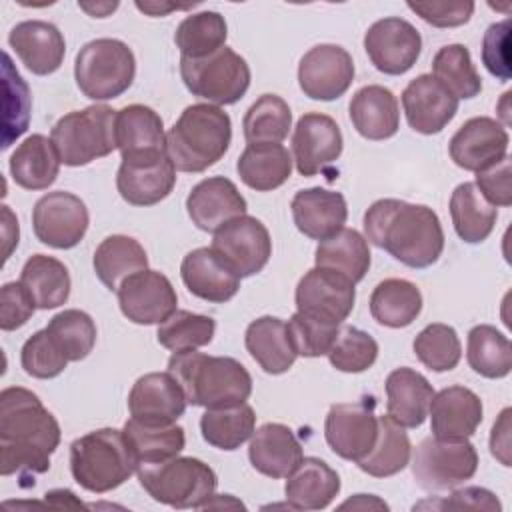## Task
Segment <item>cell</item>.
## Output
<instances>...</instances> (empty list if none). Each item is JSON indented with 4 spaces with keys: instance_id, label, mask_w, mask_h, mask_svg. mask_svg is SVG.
Returning <instances> with one entry per match:
<instances>
[{
    "instance_id": "cell-29",
    "label": "cell",
    "mask_w": 512,
    "mask_h": 512,
    "mask_svg": "<svg viewBox=\"0 0 512 512\" xmlns=\"http://www.w3.org/2000/svg\"><path fill=\"white\" fill-rule=\"evenodd\" d=\"M348 110L352 126L366 140H388L400 128L398 98L380 84H368L356 90Z\"/></svg>"
},
{
    "instance_id": "cell-5",
    "label": "cell",
    "mask_w": 512,
    "mask_h": 512,
    "mask_svg": "<svg viewBox=\"0 0 512 512\" xmlns=\"http://www.w3.org/2000/svg\"><path fill=\"white\" fill-rule=\"evenodd\" d=\"M140 466L124 430H92L70 444L72 478L88 492L104 494L122 486Z\"/></svg>"
},
{
    "instance_id": "cell-46",
    "label": "cell",
    "mask_w": 512,
    "mask_h": 512,
    "mask_svg": "<svg viewBox=\"0 0 512 512\" xmlns=\"http://www.w3.org/2000/svg\"><path fill=\"white\" fill-rule=\"evenodd\" d=\"M432 76L458 100H470L482 92V78L464 44L442 46L432 60Z\"/></svg>"
},
{
    "instance_id": "cell-59",
    "label": "cell",
    "mask_w": 512,
    "mask_h": 512,
    "mask_svg": "<svg viewBox=\"0 0 512 512\" xmlns=\"http://www.w3.org/2000/svg\"><path fill=\"white\" fill-rule=\"evenodd\" d=\"M490 452L500 464L510 466V408H504L492 426Z\"/></svg>"
},
{
    "instance_id": "cell-61",
    "label": "cell",
    "mask_w": 512,
    "mask_h": 512,
    "mask_svg": "<svg viewBox=\"0 0 512 512\" xmlns=\"http://www.w3.org/2000/svg\"><path fill=\"white\" fill-rule=\"evenodd\" d=\"M44 502L46 504H52V506H56V508H62V506H76V508H80V506H84L76 496H74V492H70V490H50V492H46L44 494Z\"/></svg>"
},
{
    "instance_id": "cell-57",
    "label": "cell",
    "mask_w": 512,
    "mask_h": 512,
    "mask_svg": "<svg viewBox=\"0 0 512 512\" xmlns=\"http://www.w3.org/2000/svg\"><path fill=\"white\" fill-rule=\"evenodd\" d=\"M408 8L436 28L462 26L474 14V2H408Z\"/></svg>"
},
{
    "instance_id": "cell-51",
    "label": "cell",
    "mask_w": 512,
    "mask_h": 512,
    "mask_svg": "<svg viewBox=\"0 0 512 512\" xmlns=\"http://www.w3.org/2000/svg\"><path fill=\"white\" fill-rule=\"evenodd\" d=\"M378 358V342L364 330L356 326H342L338 330L336 342L328 352L330 364L348 374H358L368 370Z\"/></svg>"
},
{
    "instance_id": "cell-8",
    "label": "cell",
    "mask_w": 512,
    "mask_h": 512,
    "mask_svg": "<svg viewBox=\"0 0 512 512\" xmlns=\"http://www.w3.org/2000/svg\"><path fill=\"white\" fill-rule=\"evenodd\" d=\"M136 58L130 46L116 38L86 42L74 60V78L80 92L96 102L122 96L134 82Z\"/></svg>"
},
{
    "instance_id": "cell-33",
    "label": "cell",
    "mask_w": 512,
    "mask_h": 512,
    "mask_svg": "<svg viewBox=\"0 0 512 512\" xmlns=\"http://www.w3.org/2000/svg\"><path fill=\"white\" fill-rule=\"evenodd\" d=\"M60 158L50 138L44 134L28 136L10 156V174L24 190L50 188L60 172Z\"/></svg>"
},
{
    "instance_id": "cell-2",
    "label": "cell",
    "mask_w": 512,
    "mask_h": 512,
    "mask_svg": "<svg viewBox=\"0 0 512 512\" xmlns=\"http://www.w3.org/2000/svg\"><path fill=\"white\" fill-rule=\"evenodd\" d=\"M366 240L410 268H428L442 256L444 230L424 204L398 198L376 200L364 214Z\"/></svg>"
},
{
    "instance_id": "cell-17",
    "label": "cell",
    "mask_w": 512,
    "mask_h": 512,
    "mask_svg": "<svg viewBox=\"0 0 512 512\" xmlns=\"http://www.w3.org/2000/svg\"><path fill=\"white\" fill-rule=\"evenodd\" d=\"M354 80V60L338 44L310 48L298 64V84L312 100H336L346 94Z\"/></svg>"
},
{
    "instance_id": "cell-39",
    "label": "cell",
    "mask_w": 512,
    "mask_h": 512,
    "mask_svg": "<svg viewBox=\"0 0 512 512\" xmlns=\"http://www.w3.org/2000/svg\"><path fill=\"white\" fill-rule=\"evenodd\" d=\"M450 216L460 240L480 244L492 234L498 210L480 194L474 182H462L450 196Z\"/></svg>"
},
{
    "instance_id": "cell-54",
    "label": "cell",
    "mask_w": 512,
    "mask_h": 512,
    "mask_svg": "<svg viewBox=\"0 0 512 512\" xmlns=\"http://www.w3.org/2000/svg\"><path fill=\"white\" fill-rule=\"evenodd\" d=\"M482 64L500 82H508L510 68V18L488 26L482 38Z\"/></svg>"
},
{
    "instance_id": "cell-48",
    "label": "cell",
    "mask_w": 512,
    "mask_h": 512,
    "mask_svg": "<svg viewBox=\"0 0 512 512\" xmlns=\"http://www.w3.org/2000/svg\"><path fill=\"white\" fill-rule=\"evenodd\" d=\"M216 332V322L210 316L194 314L190 310H176L168 320L158 324V344L176 352L198 350L212 342Z\"/></svg>"
},
{
    "instance_id": "cell-9",
    "label": "cell",
    "mask_w": 512,
    "mask_h": 512,
    "mask_svg": "<svg viewBox=\"0 0 512 512\" xmlns=\"http://www.w3.org/2000/svg\"><path fill=\"white\" fill-rule=\"evenodd\" d=\"M180 76L194 96L214 106L236 104L250 88V66L228 46L204 58H180Z\"/></svg>"
},
{
    "instance_id": "cell-64",
    "label": "cell",
    "mask_w": 512,
    "mask_h": 512,
    "mask_svg": "<svg viewBox=\"0 0 512 512\" xmlns=\"http://www.w3.org/2000/svg\"><path fill=\"white\" fill-rule=\"evenodd\" d=\"M78 6L82 8V10H86L88 14H92L94 18H104V16H108L110 12H114L116 8H118V2H106V4H96V6H90V4H80L78 2Z\"/></svg>"
},
{
    "instance_id": "cell-14",
    "label": "cell",
    "mask_w": 512,
    "mask_h": 512,
    "mask_svg": "<svg viewBox=\"0 0 512 512\" xmlns=\"http://www.w3.org/2000/svg\"><path fill=\"white\" fill-rule=\"evenodd\" d=\"M240 278L260 272L272 256L268 228L254 216H240L214 232L210 246Z\"/></svg>"
},
{
    "instance_id": "cell-32",
    "label": "cell",
    "mask_w": 512,
    "mask_h": 512,
    "mask_svg": "<svg viewBox=\"0 0 512 512\" xmlns=\"http://www.w3.org/2000/svg\"><path fill=\"white\" fill-rule=\"evenodd\" d=\"M244 344L266 374L288 372L298 356L290 342L286 322L276 316H260L252 320L246 328Z\"/></svg>"
},
{
    "instance_id": "cell-43",
    "label": "cell",
    "mask_w": 512,
    "mask_h": 512,
    "mask_svg": "<svg viewBox=\"0 0 512 512\" xmlns=\"http://www.w3.org/2000/svg\"><path fill=\"white\" fill-rule=\"evenodd\" d=\"M466 360L484 378H504L512 370V344L494 326L478 324L468 332Z\"/></svg>"
},
{
    "instance_id": "cell-52",
    "label": "cell",
    "mask_w": 512,
    "mask_h": 512,
    "mask_svg": "<svg viewBox=\"0 0 512 512\" xmlns=\"http://www.w3.org/2000/svg\"><path fill=\"white\" fill-rule=\"evenodd\" d=\"M286 328L296 354L304 358H318L328 354L340 330V326L336 324L302 312H294L286 322Z\"/></svg>"
},
{
    "instance_id": "cell-35",
    "label": "cell",
    "mask_w": 512,
    "mask_h": 512,
    "mask_svg": "<svg viewBox=\"0 0 512 512\" xmlns=\"http://www.w3.org/2000/svg\"><path fill=\"white\" fill-rule=\"evenodd\" d=\"M92 266L98 280L116 292L128 276L148 268V254L136 238L112 234L98 244Z\"/></svg>"
},
{
    "instance_id": "cell-40",
    "label": "cell",
    "mask_w": 512,
    "mask_h": 512,
    "mask_svg": "<svg viewBox=\"0 0 512 512\" xmlns=\"http://www.w3.org/2000/svg\"><path fill=\"white\" fill-rule=\"evenodd\" d=\"M368 240L354 228H342L334 236L318 242L314 264L340 272L350 282H360L370 268Z\"/></svg>"
},
{
    "instance_id": "cell-31",
    "label": "cell",
    "mask_w": 512,
    "mask_h": 512,
    "mask_svg": "<svg viewBox=\"0 0 512 512\" xmlns=\"http://www.w3.org/2000/svg\"><path fill=\"white\" fill-rule=\"evenodd\" d=\"M434 388L414 368H396L386 378V414L404 428H418L428 416Z\"/></svg>"
},
{
    "instance_id": "cell-56",
    "label": "cell",
    "mask_w": 512,
    "mask_h": 512,
    "mask_svg": "<svg viewBox=\"0 0 512 512\" xmlns=\"http://www.w3.org/2000/svg\"><path fill=\"white\" fill-rule=\"evenodd\" d=\"M512 162L510 156H504L500 162L492 164L486 170L476 172V188L492 206H510L512 204Z\"/></svg>"
},
{
    "instance_id": "cell-22",
    "label": "cell",
    "mask_w": 512,
    "mask_h": 512,
    "mask_svg": "<svg viewBox=\"0 0 512 512\" xmlns=\"http://www.w3.org/2000/svg\"><path fill=\"white\" fill-rule=\"evenodd\" d=\"M402 108L414 132H442L458 112V98L432 74H420L402 92Z\"/></svg>"
},
{
    "instance_id": "cell-34",
    "label": "cell",
    "mask_w": 512,
    "mask_h": 512,
    "mask_svg": "<svg viewBox=\"0 0 512 512\" xmlns=\"http://www.w3.org/2000/svg\"><path fill=\"white\" fill-rule=\"evenodd\" d=\"M292 164V154L282 144H248L236 162V170L248 188L270 192L290 178Z\"/></svg>"
},
{
    "instance_id": "cell-16",
    "label": "cell",
    "mask_w": 512,
    "mask_h": 512,
    "mask_svg": "<svg viewBox=\"0 0 512 512\" xmlns=\"http://www.w3.org/2000/svg\"><path fill=\"white\" fill-rule=\"evenodd\" d=\"M364 50L378 72L400 76L416 64L422 52V36L408 20L388 16L366 30Z\"/></svg>"
},
{
    "instance_id": "cell-15",
    "label": "cell",
    "mask_w": 512,
    "mask_h": 512,
    "mask_svg": "<svg viewBox=\"0 0 512 512\" xmlns=\"http://www.w3.org/2000/svg\"><path fill=\"white\" fill-rule=\"evenodd\" d=\"M356 284L340 272L314 266L296 286V312L320 318L340 326L352 312L356 302Z\"/></svg>"
},
{
    "instance_id": "cell-44",
    "label": "cell",
    "mask_w": 512,
    "mask_h": 512,
    "mask_svg": "<svg viewBox=\"0 0 512 512\" xmlns=\"http://www.w3.org/2000/svg\"><path fill=\"white\" fill-rule=\"evenodd\" d=\"M228 26L220 12L204 10L186 16L174 32V44L182 58H204L226 46Z\"/></svg>"
},
{
    "instance_id": "cell-20",
    "label": "cell",
    "mask_w": 512,
    "mask_h": 512,
    "mask_svg": "<svg viewBox=\"0 0 512 512\" xmlns=\"http://www.w3.org/2000/svg\"><path fill=\"white\" fill-rule=\"evenodd\" d=\"M508 144L510 136L502 122L490 116H474L454 132L448 152L458 168L480 172L508 156Z\"/></svg>"
},
{
    "instance_id": "cell-23",
    "label": "cell",
    "mask_w": 512,
    "mask_h": 512,
    "mask_svg": "<svg viewBox=\"0 0 512 512\" xmlns=\"http://www.w3.org/2000/svg\"><path fill=\"white\" fill-rule=\"evenodd\" d=\"M246 208V198L224 176L200 180L186 198V212L192 224L204 232L220 230L230 220L244 216Z\"/></svg>"
},
{
    "instance_id": "cell-13",
    "label": "cell",
    "mask_w": 512,
    "mask_h": 512,
    "mask_svg": "<svg viewBox=\"0 0 512 512\" xmlns=\"http://www.w3.org/2000/svg\"><path fill=\"white\" fill-rule=\"evenodd\" d=\"M176 184V168L166 150L122 156L116 172V188L132 206H154L164 200Z\"/></svg>"
},
{
    "instance_id": "cell-58",
    "label": "cell",
    "mask_w": 512,
    "mask_h": 512,
    "mask_svg": "<svg viewBox=\"0 0 512 512\" xmlns=\"http://www.w3.org/2000/svg\"><path fill=\"white\" fill-rule=\"evenodd\" d=\"M424 504H430L432 508H456V510H462V508L496 510V512L502 510L500 500L490 490L478 488V486H468V488H462V490H454L448 498H444L440 502H422L418 506H424ZM418 506H414V508H418Z\"/></svg>"
},
{
    "instance_id": "cell-42",
    "label": "cell",
    "mask_w": 512,
    "mask_h": 512,
    "mask_svg": "<svg viewBox=\"0 0 512 512\" xmlns=\"http://www.w3.org/2000/svg\"><path fill=\"white\" fill-rule=\"evenodd\" d=\"M256 430L254 408L246 402L228 408H206L200 418L202 438L220 450H236Z\"/></svg>"
},
{
    "instance_id": "cell-19",
    "label": "cell",
    "mask_w": 512,
    "mask_h": 512,
    "mask_svg": "<svg viewBox=\"0 0 512 512\" xmlns=\"http://www.w3.org/2000/svg\"><path fill=\"white\" fill-rule=\"evenodd\" d=\"M344 148L340 126L334 118L320 112H306L296 122L292 134V154L302 176H316L332 166Z\"/></svg>"
},
{
    "instance_id": "cell-4",
    "label": "cell",
    "mask_w": 512,
    "mask_h": 512,
    "mask_svg": "<svg viewBox=\"0 0 512 512\" xmlns=\"http://www.w3.org/2000/svg\"><path fill=\"white\" fill-rule=\"evenodd\" d=\"M232 142V120L214 104H192L166 134V154L180 172H204L224 158Z\"/></svg>"
},
{
    "instance_id": "cell-50",
    "label": "cell",
    "mask_w": 512,
    "mask_h": 512,
    "mask_svg": "<svg viewBox=\"0 0 512 512\" xmlns=\"http://www.w3.org/2000/svg\"><path fill=\"white\" fill-rule=\"evenodd\" d=\"M412 348L416 358L434 372L454 370L462 358V344L456 330L442 322L422 328L414 338Z\"/></svg>"
},
{
    "instance_id": "cell-37",
    "label": "cell",
    "mask_w": 512,
    "mask_h": 512,
    "mask_svg": "<svg viewBox=\"0 0 512 512\" xmlns=\"http://www.w3.org/2000/svg\"><path fill=\"white\" fill-rule=\"evenodd\" d=\"M116 144L122 156L166 150L164 122L144 104H130L116 114Z\"/></svg>"
},
{
    "instance_id": "cell-7",
    "label": "cell",
    "mask_w": 512,
    "mask_h": 512,
    "mask_svg": "<svg viewBox=\"0 0 512 512\" xmlns=\"http://www.w3.org/2000/svg\"><path fill=\"white\" fill-rule=\"evenodd\" d=\"M116 114L108 104H92L64 114L50 132V140L64 166H86L112 154L116 144Z\"/></svg>"
},
{
    "instance_id": "cell-63",
    "label": "cell",
    "mask_w": 512,
    "mask_h": 512,
    "mask_svg": "<svg viewBox=\"0 0 512 512\" xmlns=\"http://www.w3.org/2000/svg\"><path fill=\"white\" fill-rule=\"evenodd\" d=\"M136 8L138 10H142V12H146V14H150V16H164L166 12H170V10H178L180 6H174V4H166V6H162V4H156V2H136Z\"/></svg>"
},
{
    "instance_id": "cell-53",
    "label": "cell",
    "mask_w": 512,
    "mask_h": 512,
    "mask_svg": "<svg viewBox=\"0 0 512 512\" xmlns=\"http://www.w3.org/2000/svg\"><path fill=\"white\" fill-rule=\"evenodd\" d=\"M20 364L28 376L38 380H50L66 370L68 358L60 352V348L54 344L44 328L34 332L24 342L20 350Z\"/></svg>"
},
{
    "instance_id": "cell-12",
    "label": "cell",
    "mask_w": 512,
    "mask_h": 512,
    "mask_svg": "<svg viewBox=\"0 0 512 512\" xmlns=\"http://www.w3.org/2000/svg\"><path fill=\"white\" fill-rule=\"evenodd\" d=\"M88 224V208L72 192H48L32 208V230L36 238L56 250H68L80 244Z\"/></svg>"
},
{
    "instance_id": "cell-27",
    "label": "cell",
    "mask_w": 512,
    "mask_h": 512,
    "mask_svg": "<svg viewBox=\"0 0 512 512\" xmlns=\"http://www.w3.org/2000/svg\"><path fill=\"white\" fill-rule=\"evenodd\" d=\"M180 276L190 294L214 304L228 302L240 288V276L212 248L190 250L182 258Z\"/></svg>"
},
{
    "instance_id": "cell-3",
    "label": "cell",
    "mask_w": 512,
    "mask_h": 512,
    "mask_svg": "<svg viewBox=\"0 0 512 512\" xmlns=\"http://www.w3.org/2000/svg\"><path fill=\"white\" fill-rule=\"evenodd\" d=\"M168 372L192 406L228 408L246 402L252 394L250 372L230 356L176 352L168 360Z\"/></svg>"
},
{
    "instance_id": "cell-36",
    "label": "cell",
    "mask_w": 512,
    "mask_h": 512,
    "mask_svg": "<svg viewBox=\"0 0 512 512\" xmlns=\"http://www.w3.org/2000/svg\"><path fill=\"white\" fill-rule=\"evenodd\" d=\"M370 314L386 328H406L422 312L420 288L404 278H386L370 294Z\"/></svg>"
},
{
    "instance_id": "cell-24",
    "label": "cell",
    "mask_w": 512,
    "mask_h": 512,
    "mask_svg": "<svg viewBox=\"0 0 512 512\" xmlns=\"http://www.w3.org/2000/svg\"><path fill=\"white\" fill-rule=\"evenodd\" d=\"M8 44L22 64L36 76L54 74L66 54L62 32L44 20H24L8 34Z\"/></svg>"
},
{
    "instance_id": "cell-10",
    "label": "cell",
    "mask_w": 512,
    "mask_h": 512,
    "mask_svg": "<svg viewBox=\"0 0 512 512\" xmlns=\"http://www.w3.org/2000/svg\"><path fill=\"white\" fill-rule=\"evenodd\" d=\"M410 458L412 476L426 492L452 490L478 470V452L468 438L428 436L414 448Z\"/></svg>"
},
{
    "instance_id": "cell-41",
    "label": "cell",
    "mask_w": 512,
    "mask_h": 512,
    "mask_svg": "<svg viewBox=\"0 0 512 512\" xmlns=\"http://www.w3.org/2000/svg\"><path fill=\"white\" fill-rule=\"evenodd\" d=\"M412 444L410 438L396 420L388 414L378 416V438L374 448L356 462V466L374 478H388L402 472L410 464Z\"/></svg>"
},
{
    "instance_id": "cell-6",
    "label": "cell",
    "mask_w": 512,
    "mask_h": 512,
    "mask_svg": "<svg viewBox=\"0 0 512 512\" xmlns=\"http://www.w3.org/2000/svg\"><path fill=\"white\" fill-rule=\"evenodd\" d=\"M140 486L160 504L176 510L204 508L214 498L218 478L202 460L174 456L162 462H144L136 470Z\"/></svg>"
},
{
    "instance_id": "cell-21",
    "label": "cell",
    "mask_w": 512,
    "mask_h": 512,
    "mask_svg": "<svg viewBox=\"0 0 512 512\" xmlns=\"http://www.w3.org/2000/svg\"><path fill=\"white\" fill-rule=\"evenodd\" d=\"M186 396L176 378L166 372L140 376L128 394L132 420L146 426H170L186 412Z\"/></svg>"
},
{
    "instance_id": "cell-60",
    "label": "cell",
    "mask_w": 512,
    "mask_h": 512,
    "mask_svg": "<svg viewBox=\"0 0 512 512\" xmlns=\"http://www.w3.org/2000/svg\"><path fill=\"white\" fill-rule=\"evenodd\" d=\"M2 232H4V242H6V248H4V260L10 258L14 246L18 244V220L16 216L12 214V210L8 206H2Z\"/></svg>"
},
{
    "instance_id": "cell-55",
    "label": "cell",
    "mask_w": 512,
    "mask_h": 512,
    "mask_svg": "<svg viewBox=\"0 0 512 512\" xmlns=\"http://www.w3.org/2000/svg\"><path fill=\"white\" fill-rule=\"evenodd\" d=\"M36 304L22 282H6L0 290V328L4 332L24 326L34 314Z\"/></svg>"
},
{
    "instance_id": "cell-45",
    "label": "cell",
    "mask_w": 512,
    "mask_h": 512,
    "mask_svg": "<svg viewBox=\"0 0 512 512\" xmlns=\"http://www.w3.org/2000/svg\"><path fill=\"white\" fill-rule=\"evenodd\" d=\"M292 126V112L284 98L262 94L244 114L242 128L248 144H280Z\"/></svg>"
},
{
    "instance_id": "cell-18",
    "label": "cell",
    "mask_w": 512,
    "mask_h": 512,
    "mask_svg": "<svg viewBox=\"0 0 512 512\" xmlns=\"http://www.w3.org/2000/svg\"><path fill=\"white\" fill-rule=\"evenodd\" d=\"M122 314L134 324H162L178 308L172 282L158 270H140L128 276L116 290Z\"/></svg>"
},
{
    "instance_id": "cell-26",
    "label": "cell",
    "mask_w": 512,
    "mask_h": 512,
    "mask_svg": "<svg viewBox=\"0 0 512 512\" xmlns=\"http://www.w3.org/2000/svg\"><path fill=\"white\" fill-rule=\"evenodd\" d=\"M428 416L434 436L452 440L470 438L482 422L484 406L476 392L456 384L434 394Z\"/></svg>"
},
{
    "instance_id": "cell-25",
    "label": "cell",
    "mask_w": 512,
    "mask_h": 512,
    "mask_svg": "<svg viewBox=\"0 0 512 512\" xmlns=\"http://www.w3.org/2000/svg\"><path fill=\"white\" fill-rule=\"evenodd\" d=\"M290 210L296 228L318 242L340 232L348 218L346 198L336 190L320 186L296 192L290 202Z\"/></svg>"
},
{
    "instance_id": "cell-30",
    "label": "cell",
    "mask_w": 512,
    "mask_h": 512,
    "mask_svg": "<svg viewBox=\"0 0 512 512\" xmlns=\"http://www.w3.org/2000/svg\"><path fill=\"white\" fill-rule=\"evenodd\" d=\"M338 472L322 458L304 456L284 484L288 508L292 510H322L340 492Z\"/></svg>"
},
{
    "instance_id": "cell-62",
    "label": "cell",
    "mask_w": 512,
    "mask_h": 512,
    "mask_svg": "<svg viewBox=\"0 0 512 512\" xmlns=\"http://www.w3.org/2000/svg\"><path fill=\"white\" fill-rule=\"evenodd\" d=\"M340 508H382V510H388V504L378 500L372 494H356V498L346 500L344 504H340Z\"/></svg>"
},
{
    "instance_id": "cell-1",
    "label": "cell",
    "mask_w": 512,
    "mask_h": 512,
    "mask_svg": "<svg viewBox=\"0 0 512 512\" xmlns=\"http://www.w3.org/2000/svg\"><path fill=\"white\" fill-rule=\"evenodd\" d=\"M60 424L28 388L0 392V474L32 480L50 470V456L60 444Z\"/></svg>"
},
{
    "instance_id": "cell-11",
    "label": "cell",
    "mask_w": 512,
    "mask_h": 512,
    "mask_svg": "<svg viewBox=\"0 0 512 512\" xmlns=\"http://www.w3.org/2000/svg\"><path fill=\"white\" fill-rule=\"evenodd\" d=\"M374 408L376 402L372 396L330 406L324 420V438L336 456L358 462L374 448L378 438V416Z\"/></svg>"
},
{
    "instance_id": "cell-47",
    "label": "cell",
    "mask_w": 512,
    "mask_h": 512,
    "mask_svg": "<svg viewBox=\"0 0 512 512\" xmlns=\"http://www.w3.org/2000/svg\"><path fill=\"white\" fill-rule=\"evenodd\" d=\"M46 332L68 358V362L84 360L96 344V324L90 314L78 308L62 310L52 316Z\"/></svg>"
},
{
    "instance_id": "cell-28",
    "label": "cell",
    "mask_w": 512,
    "mask_h": 512,
    "mask_svg": "<svg viewBox=\"0 0 512 512\" xmlns=\"http://www.w3.org/2000/svg\"><path fill=\"white\" fill-rule=\"evenodd\" d=\"M248 458L256 472L268 478H288L302 462L304 452L294 432L280 422H266L254 430Z\"/></svg>"
},
{
    "instance_id": "cell-49",
    "label": "cell",
    "mask_w": 512,
    "mask_h": 512,
    "mask_svg": "<svg viewBox=\"0 0 512 512\" xmlns=\"http://www.w3.org/2000/svg\"><path fill=\"white\" fill-rule=\"evenodd\" d=\"M122 430L128 436L130 444L134 446L140 464L174 458L184 450V444H186L184 428L178 424L146 426L130 418Z\"/></svg>"
},
{
    "instance_id": "cell-38",
    "label": "cell",
    "mask_w": 512,
    "mask_h": 512,
    "mask_svg": "<svg viewBox=\"0 0 512 512\" xmlns=\"http://www.w3.org/2000/svg\"><path fill=\"white\" fill-rule=\"evenodd\" d=\"M20 282L40 310L62 306L72 288L68 268L58 258L46 254H34L26 260L20 272Z\"/></svg>"
}]
</instances>
